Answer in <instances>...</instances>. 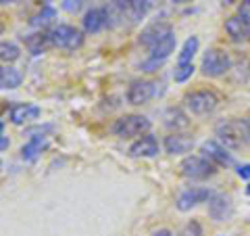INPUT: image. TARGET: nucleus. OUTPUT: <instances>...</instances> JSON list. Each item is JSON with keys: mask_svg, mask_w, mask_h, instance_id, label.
<instances>
[{"mask_svg": "<svg viewBox=\"0 0 250 236\" xmlns=\"http://www.w3.org/2000/svg\"><path fill=\"white\" fill-rule=\"evenodd\" d=\"M106 27V13L104 9H92L83 17V31L85 34H98Z\"/></svg>", "mask_w": 250, "mask_h": 236, "instance_id": "a211bd4d", "label": "nucleus"}, {"mask_svg": "<svg viewBox=\"0 0 250 236\" xmlns=\"http://www.w3.org/2000/svg\"><path fill=\"white\" fill-rule=\"evenodd\" d=\"M156 94V84L150 80H134L127 88V103L129 105H146Z\"/></svg>", "mask_w": 250, "mask_h": 236, "instance_id": "f8f14e48", "label": "nucleus"}, {"mask_svg": "<svg viewBox=\"0 0 250 236\" xmlns=\"http://www.w3.org/2000/svg\"><path fill=\"white\" fill-rule=\"evenodd\" d=\"M238 15L242 19H246L250 23V0H240L238 4Z\"/></svg>", "mask_w": 250, "mask_h": 236, "instance_id": "c756f323", "label": "nucleus"}, {"mask_svg": "<svg viewBox=\"0 0 250 236\" xmlns=\"http://www.w3.org/2000/svg\"><path fill=\"white\" fill-rule=\"evenodd\" d=\"M9 138H4V136H0V151H4V148H9Z\"/></svg>", "mask_w": 250, "mask_h": 236, "instance_id": "72a5a7b5", "label": "nucleus"}, {"mask_svg": "<svg viewBox=\"0 0 250 236\" xmlns=\"http://www.w3.org/2000/svg\"><path fill=\"white\" fill-rule=\"evenodd\" d=\"M38 117H40V107H36V105L25 103V105H15L11 109V121L17 125L29 123V121L38 119Z\"/></svg>", "mask_w": 250, "mask_h": 236, "instance_id": "f3484780", "label": "nucleus"}, {"mask_svg": "<svg viewBox=\"0 0 250 236\" xmlns=\"http://www.w3.org/2000/svg\"><path fill=\"white\" fill-rule=\"evenodd\" d=\"M46 36L50 46L62 50H77L83 44V34L73 25H54L50 31H46Z\"/></svg>", "mask_w": 250, "mask_h": 236, "instance_id": "7ed1b4c3", "label": "nucleus"}, {"mask_svg": "<svg viewBox=\"0 0 250 236\" xmlns=\"http://www.w3.org/2000/svg\"><path fill=\"white\" fill-rule=\"evenodd\" d=\"M163 119H165L163 123H165L169 130H173V132L190 128V119H188V115L179 107H169L167 111L163 113Z\"/></svg>", "mask_w": 250, "mask_h": 236, "instance_id": "dca6fc26", "label": "nucleus"}, {"mask_svg": "<svg viewBox=\"0 0 250 236\" xmlns=\"http://www.w3.org/2000/svg\"><path fill=\"white\" fill-rule=\"evenodd\" d=\"M129 155L131 157H156L159 155V140L152 134H144L129 146Z\"/></svg>", "mask_w": 250, "mask_h": 236, "instance_id": "2eb2a0df", "label": "nucleus"}, {"mask_svg": "<svg viewBox=\"0 0 250 236\" xmlns=\"http://www.w3.org/2000/svg\"><path fill=\"white\" fill-rule=\"evenodd\" d=\"M207 211L213 222H228L233 215V203L229 194L223 192H213L210 199L207 201Z\"/></svg>", "mask_w": 250, "mask_h": 236, "instance_id": "0eeeda50", "label": "nucleus"}, {"mask_svg": "<svg viewBox=\"0 0 250 236\" xmlns=\"http://www.w3.org/2000/svg\"><path fill=\"white\" fill-rule=\"evenodd\" d=\"M0 171H2V161H0Z\"/></svg>", "mask_w": 250, "mask_h": 236, "instance_id": "ea45409f", "label": "nucleus"}, {"mask_svg": "<svg viewBox=\"0 0 250 236\" xmlns=\"http://www.w3.org/2000/svg\"><path fill=\"white\" fill-rule=\"evenodd\" d=\"M163 146H165V151L169 155H186L194 148V138L190 136V134L173 132V134H169V136H165Z\"/></svg>", "mask_w": 250, "mask_h": 236, "instance_id": "ddd939ff", "label": "nucleus"}, {"mask_svg": "<svg viewBox=\"0 0 250 236\" xmlns=\"http://www.w3.org/2000/svg\"><path fill=\"white\" fill-rule=\"evenodd\" d=\"M21 71L17 67L13 65H2L0 67V88H17V86H21Z\"/></svg>", "mask_w": 250, "mask_h": 236, "instance_id": "aec40b11", "label": "nucleus"}, {"mask_svg": "<svg viewBox=\"0 0 250 236\" xmlns=\"http://www.w3.org/2000/svg\"><path fill=\"white\" fill-rule=\"evenodd\" d=\"M163 63H165V61H156V59L148 57V59L142 63V65H140V69H142V71H146V73H152V71H156V69L163 65Z\"/></svg>", "mask_w": 250, "mask_h": 236, "instance_id": "cd10ccee", "label": "nucleus"}, {"mask_svg": "<svg viewBox=\"0 0 250 236\" xmlns=\"http://www.w3.org/2000/svg\"><path fill=\"white\" fill-rule=\"evenodd\" d=\"M179 171H182V176L188 180H207L217 174V165H213L202 155H188L186 159L179 163Z\"/></svg>", "mask_w": 250, "mask_h": 236, "instance_id": "39448f33", "label": "nucleus"}, {"mask_svg": "<svg viewBox=\"0 0 250 236\" xmlns=\"http://www.w3.org/2000/svg\"><path fill=\"white\" fill-rule=\"evenodd\" d=\"M46 146H48V142H46L44 136H31L29 142H25V144H23V148H21L23 161H36Z\"/></svg>", "mask_w": 250, "mask_h": 236, "instance_id": "6ab92c4d", "label": "nucleus"}, {"mask_svg": "<svg viewBox=\"0 0 250 236\" xmlns=\"http://www.w3.org/2000/svg\"><path fill=\"white\" fill-rule=\"evenodd\" d=\"M175 44H177V38L175 34H171L169 38H165L163 42H159L154 46V48H150V59H156V61H165L171 52L175 50Z\"/></svg>", "mask_w": 250, "mask_h": 236, "instance_id": "412c9836", "label": "nucleus"}, {"mask_svg": "<svg viewBox=\"0 0 250 236\" xmlns=\"http://www.w3.org/2000/svg\"><path fill=\"white\" fill-rule=\"evenodd\" d=\"M11 2H15V0H0V4H11Z\"/></svg>", "mask_w": 250, "mask_h": 236, "instance_id": "c9c22d12", "label": "nucleus"}, {"mask_svg": "<svg viewBox=\"0 0 250 236\" xmlns=\"http://www.w3.org/2000/svg\"><path fill=\"white\" fill-rule=\"evenodd\" d=\"M198 38L196 36H190L188 40L184 42V46H182V52H179V59H177V63H192V59H194V54L198 52Z\"/></svg>", "mask_w": 250, "mask_h": 236, "instance_id": "4be33fe9", "label": "nucleus"}, {"mask_svg": "<svg viewBox=\"0 0 250 236\" xmlns=\"http://www.w3.org/2000/svg\"><path fill=\"white\" fill-rule=\"evenodd\" d=\"M238 176H240L242 180H250V163L240 165V167H238Z\"/></svg>", "mask_w": 250, "mask_h": 236, "instance_id": "2f4dec72", "label": "nucleus"}, {"mask_svg": "<svg viewBox=\"0 0 250 236\" xmlns=\"http://www.w3.org/2000/svg\"><path fill=\"white\" fill-rule=\"evenodd\" d=\"M246 192H248V194H250V184H248V186H246Z\"/></svg>", "mask_w": 250, "mask_h": 236, "instance_id": "58836bf2", "label": "nucleus"}, {"mask_svg": "<svg viewBox=\"0 0 250 236\" xmlns=\"http://www.w3.org/2000/svg\"><path fill=\"white\" fill-rule=\"evenodd\" d=\"M194 63H177V67H175V71H173V80L177 84H182L186 80H190L192 73H194Z\"/></svg>", "mask_w": 250, "mask_h": 236, "instance_id": "393cba45", "label": "nucleus"}, {"mask_svg": "<svg viewBox=\"0 0 250 236\" xmlns=\"http://www.w3.org/2000/svg\"><path fill=\"white\" fill-rule=\"evenodd\" d=\"M177 236H205V230H202V226H200L198 219H190V222H188L182 230H179Z\"/></svg>", "mask_w": 250, "mask_h": 236, "instance_id": "a878e982", "label": "nucleus"}, {"mask_svg": "<svg viewBox=\"0 0 250 236\" xmlns=\"http://www.w3.org/2000/svg\"><path fill=\"white\" fill-rule=\"evenodd\" d=\"M217 140L221 142L228 151H240L246 144L244 132H242V121L240 119H223L217 123L215 128Z\"/></svg>", "mask_w": 250, "mask_h": 236, "instance_id": "f257e3e1", "label": "nucleus"}, {"mask_svg": "<svg viewBox=\"0 0 250 236\" xmlns=\"http://www.w3.org/2000/svg\"><path fill=\"white\" fill-rule=\"evenodd\" d=\"M152 128V123L144 115H123L113 123V134L119 138H136L144 136Z\"/></svg>", "mask_w": 250, "mask_h": 236, "instance_id": "f03ea898", "label": "nucleus"}, {"mask_svg": "<svg viewBox=\"0 0 250 236\" xmlns=\"http://www.w3.org/2000/svg\"><path fill=\"white\" fill-rule=\"evenodd\" d=\"M210 192L208 188H202V186H192V188H186V190H182L177 194L175 199V207L179 211H190L194 209L196 205H200V203H207L210 199Z\"/></svg>", "mask_w": 250, "mask_h": 236, "instance_id": "9d476101", "label": "nucleus"}, {"mask_svg": "<svg viewBox=\"0 0 250 236\" xmlns=\"http://www.w3.org/2000/svg\"><path fill=\"white\" fill-rule=\"evenodd\" d=\"M2 31H4V25H2V23H0V36H2Z\"/></svg>", "mask_w": 250, "mask_h": 236, "instance_id": "4c0bfd02", "label": "nucleus"}, {"mask_svg": "<svg viewBox=\"0 0 250 236\" xmlns=\"http://www.w3.org/2000/svg\"><path fill=\"white\" fill-rule=\"evenodd\" d=\"M242 132H244V138H246V144H250V113L246 117H242Z\"/></svg>", "mask_w": 250, "mask_h": 236, "instance_id": "7c9ffc66", "label": "nucleus"}, {"mask_svg": "<svg viewBox=\"0 0 250 236\" xmlns=\"http://www.w3.org/2000/svg\"><path fill=\"white\" fill-rule=\"evenodd\" d=\"M184 103L194 115H210L219 107V96L213 90H192L184 96Z\"/></svg>", "mask_w": 250, "mask_h": 236, "instance_id": "423d86ee", "label": "nucleus"}, {"mask_svg": "<svg viewBox=\"0 0 250 236\" xmlns=\"http://www.w3.org/2000/svg\"><path fill=\"white\" fill-rule=\"evenodd\" d=\"M117 4H119V9H121L125 25H136V23H140L146 17L148 9H150L148 0H117Z\"/></svg>", "mask_w": 250, "mask_h": 236, "instance_id": "9b49d317", "label": "nucleus"}, {"mask_svg": "<svg viewBox=\"0 0 250 236\" xmlns=\"http://www.w3.org/2000/svg\"><path fill=\"white\" fill-rule=\"evenodd\" d=\"M25 44H27V48L34 52V54H40L44 52L46 46H50L48 42V36L46 34H34V36H27L25 38Z\"/></svg>", "mask_w": 250, "mask_h": 236, "instance_id": "b1692460", "label": "nucleus"}, {"mask_svg": "<svg viewBox=\"0 0 250 236\" xmlns=\"http://www.w3.org/2000/svg\"><path fill=\"white\" fill-rule=\"evenodd\" d=\"M223 27H225V34L229 36V40H233V42H244L250 38V23L246 19H242L240 15L228 17Z\"/></svg>", "mask_w": 250, "mask_h": 236, "instance_id": "4468645a", "label": "nucleus"}, {"mask_svg": "<svg viewBox=\"0 0 250 236\" xmlns=\"http://www.w3.org/2000/svg\"><path fill=\"white\" fill-rule=\"evenodd\" d=\"M52 17H54V11L46 6V9H44L40 15H38V17H34V21H31V23H34V25H38V23H42V25H44V23H48Z\"/></svg>", "mask_w": 250, "mask_h": 236, "instance_id": "c85d7f7f", "label": "nucleus"}, {"mask_svg": "<svg viewBox=\"0 0 250 236\" xmlns=\"http://www.w3.org/2000/svg\"><path fill=\"white\" fill-rule=\"evenodd\" d=\"M171 34H173V27H171L167 21H154L142 29V34H140V44L150 50L159 42L165 40V38H169Z\"/></svg>", "mask_w": 250, "mask_h": 236, "instance_id": "1a4fd4ad", "label": "nucleus"}, {"mask_svg": "<svg viewBox=\"0 0 250 236\" xmlns=\"http://www.w3.org/2000/svg\"><path fill=\"white\" fill-rule=\"evenodd\" d=\"M200 69L207 77H221L231 69V54L223 48H208L202 57Z\"/></svg>", "mask_w": 250, "mask_h": 236, "instance_id": "20e7f679", "label": "nucleus"}, {"mask_svg": "<svg viewBox=\"0 0 250 236\" xmlns=\"http://www.w3.org/2000/svg\"><path fill=\"white\" fill-rule=\"evenodd\" d=\"M150 236H175L173 232L169 230V228H159V230H152Z\"/></svg>", "mask_w": 250, "mask_h": 236, "instance_id": "473e14b6", "label": "nucleus"}, {"mask_svg": "<svg viewBox=\"0 0 250 236\" xmlns=\"http://www.w3.org/2000/svg\"><path fill=\"white\" fill-rule=\"evenodd\" d=\"M21 57V50L17 44L13 42H0V63H4V65H9V63L17 61Z\"/></svg>", "mask_w": 250, "mask_h": 236, "instance_id": "5701e85b", "label": "nucleus"}, {"mask_svg": "<svg viewBox=\"0 0 250 236\" xmlns=\"http://www.w3.org/2000/svg\"><path fill=\"white\" fill-rule=\"evenodd\" d=\"M62 11L67 13H80L82 6H83V0H62Z\"/></svg>", "mask_w": 250, "mask_h": 236, "instance_id": "bb28decb", "label": "nucleus"}, {"mask_svg": "<svg viewBox=\"0 0 250 236\" xmlns=\"http://www.w3.org/2000/svg\"><path fill=\"white\" fill-rule=\"evenodd\" d=\"M2 130H4V123H2V119H0V136H2Z\"/></svg>", "mask_w": 250, "mask_h": 236, "instance_id": "e433bc0d", "label": "nucleus"}, {"mask_svg": "<svg viewBox=\"0 0 250 236\" xmlns=\"http://www.w3.org/2000/svg\"><path fill=\"white\" fill-rule=\"evenodd\" d=\"M200 153L213 165H217V167H229V165H233V155L219 140H207V142H202Z\"/></svg>", "mask_w": 250, "mask_h": 236, "instance_id": "6e6552de", "label": "nucleus"}, {"mask_svg": "<svg viewBox=\"0 0 250 236\" xmlns=\"http://www.w3.org/2000/svg\"><path fill=\"white\" fill-rule=\"evenodd\" d=\"M173 4H188V2H192V0H171Z\"/></svg>", "mask_w": 250, "mask_h": 236, "instance_id": "f704fd0d", "label": "nucleus"}]
</instances>
